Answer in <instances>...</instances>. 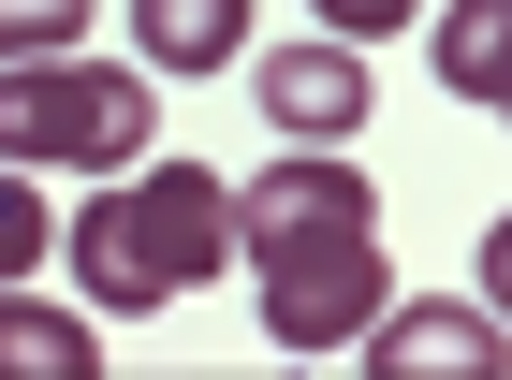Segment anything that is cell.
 <instances>
[{
  "label": "cell",
  "instance_id": "cell-3",
  "mask_svg": "<svg viewBox=\"0 0 512 380\" xmlns=\"http://www.w3.org/2000/svg\"><path fill=\"white\" fill-rule=\"evenodd\" d=\"M147 132H161V88L147 74H118V59H0V161L15 176H44V161H147Z\"/></svg>",
  "mask_w": 512,
  "mask_h": 380
},
{
  "label": "cell",
  "instance_id": "cell-7",
  "mask_svg": "<svg viewBox=\"0 0 512 380\" xmlns=\"http://www.w3.org/2000/svg\"><path fill=\"white\" fill-rule=\"evenodd\" d=\"M0 380H103V337L44 293H0Z\"/></svg>",
  "mask_w": 512,
  "mask_h": 380
},
{
  "label": "cell",
  "instance_id": "cell-9",
  "mask_svg": "<svg viewBox=\"0 0 512 380\" xmlns=\"http://www.w3.org/2000/svg\"><path fill=\"white\" fill-rule=\"evenodd\" d=\"M88 44V0H0V59H59Z\"/></svg>",
  "mask_w": 512,
  "mask_h": 380
},
{
  "label": "cell",
  "instance_id": "cell-5",
  "mask_svg": "<svg viewBox=\"0 0 512 380\" xmlns=\"http://www.w3.org/2000/svg\"><path fill=\"white\" fill-rule=\"evenodd\" d=\"M366 351H381L395 380H425V366H469V380H483V366H498L512 337H498V307H395V293H381Z\"/></svg>",
  "mask_w": 512,
  "mask_h": 380
},
{
  "label": "cell",
  "instance_id": "cell-1",
  "mask_svg": "<svg viewBox=\"0 0 512 380\" xmlns=\"http://www.w3.org/2000/svg\"><path fill=\"white\" fill-rule=\"evenodd\" d=\"M235 249H249V278H264V337L278 351H352L366 322H381V293H395L381 190H366V161H337V147L235 176Z\"/></svg>",
  "mask_w": 512,
  "mask_h": 380
},
{
  "label": "cell",
  "instance_id": "cell-2",
  "mask_svg": "<svg viewBox=\"0 0 512 380\" xmlns=\"http://www.w3.org/2000/svg\"><path fill=\"white\" fill-rule=\"evenodd\" d=\"M74 249V293L118 307V322H147V307H176L191 278H220V249H235V190L205 176V161H132V176L88 190V220L59 234Z\"/></svg>",
  "mask_w": 512,
  "mask_h": 380
},
{
  "label": "cell",
  "instance_id": "cell-8",
  "mask_svg": "<svg viewBox=\"0 0 512 380\" xmlns=\"http://www.w3.org/2000/svg\"><path fill=\"white\" fill-rule=\"evenodd\" d=\"M439 88H454V103H512V0H454V30H439Z\"/></svg>",
  "mask_w": 512,
  "mask_h": 380
},
{
  "label": "cell",
  "instance_id": "cell-10",
  "mask_svg": "<svg viewBox=\"0 0 512 380\" xmlns=\"http://www.w3.org/2000/svg\"><path fill=\"white\" fill-rule=\"evenodd\" d=\"M44 249H59V220H44V190L15 176V161H0V278H30Z\"/></svg>",
  "mask_w": 512,
  "mask_h": 380
},
{
  "label": "cell",
  "instance_id": "cell-4",
  "mask_svg": "<svg viewBox=\"0 0 512 380\" xmlns=\"http://www.w3.org/2000/svg\"><path fill=\"white\" fill-rule=\"evenodd\" d=\"M249 103L278 117V132H293V147H352L366 132V44H264V59H249Z\"/></svg>",
  "mask_w": 512,
  "mask_h": 380
},
{
  "label": "cell",
  "instance_id": "cell-6",
  "mask_svg": "<svg viewBox=\"0 0 512 380\" xmlns=\"http://www.w3.org/2000/svg\"><path fill=\"white\" fill-rule=\"evenodd\" d=\"M132 44H147V74H220L249 44V0H132Z\"/></svg>",
  "mask_w": 512,
  "mask_h": 380
},
{
  "label": "cell",
  "instance_id": "cell-11",
  "mask_svg": "<svg viewBox=\"0 0 512 380\" xmlns=\"http://www.w3.org/2000/svg\"><path fill=\"white\" fill-rule=\"evenodd\" d=\"M308 15H322V30H337V44H381V30H410L425 0H308Z\"/></svg>",
  "mask_w": 512,
  "mask_h": 380
}]
</instances>
